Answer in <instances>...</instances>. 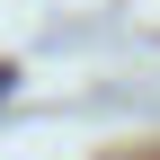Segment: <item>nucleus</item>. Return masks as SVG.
Returning <instances> with one entry per match:
<instances>
[{
  "label": "nucleus",
  "instance_id": "1",
  "mask_svg": "<svg viewBox=\"0 0 160 160\" xmlns=\"http://www.w3.org/2000/svg\"><path fill=\"white\" fill-rule=\"evenodd\" d=\"M9 89H18V62H0V98H9Z\"/></svg>",
  "mask_w": 160,
  "mask_h": 160
}]
</instances>
